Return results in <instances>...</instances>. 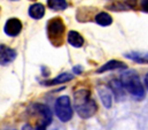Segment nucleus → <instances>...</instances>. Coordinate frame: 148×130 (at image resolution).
I'll use <instances>...</instances> for the list:
<instances>
[{
	"label": "nucleus",
	"instance_id": "19",
	"mask_svg": "<svg viewBox=\"0 0 148 130\" xmlns=\"http://www.w3.org/2000/svg\"><path fill=\"white\" fill-rule=\"evenodd\" d=\"M74 70L77 73V74H80V73H82V70H83V68H80V67H75Z\"/></svg>",
	"mask_w": 148,
	"mask_h": 130
},
{
	"label": "nucleus",
	"instance_id": "20",
	"mask_svg": "<svg viewBox=\"0 0 148 130\" xmlns=\"http://www.w3.org/2000/svg\"><path fill=\"white\" fill-rule=\"evenodd\" d=\"M12 1H16V0H12Z\"/></svg>",
	"mask_w": 148,
	"mask_h": 130
},
{
	"label": "nucleus",
	"instance_id": "11",
	"mask_svg": "<svg viewBox=\"0 0 148 130\" xmlns=\"http://www.w3.org/2000/svg\"><path fill=\"white\" fill-rule=\"evenodd\" d=\"M68 41L74 47H82L83 44H84L83 37L77 31H69V33H68Z\"/></svg>",
	"mask_w": 148,
	"mask_h": 130
},
{
	"label": "nucleus",
	"instance_id": "2",
	"mask_svg": "<svg viewBox=\"0 0 148 130\" xmlns=\"http://www.w3.org/2000/svg\"><path fill=\"white\" fill-rule=\"evenodd\" d=\"M123 88L125 91L130 92L133 97L136 98H144L145 96V90H144V86L138 77V75L133 71V70H130V71H126L122 75V81H121Z\"/></svg>",
	"mask_w": 148,
	"mask_h": 130
},
{
	"label": "nucleus",
	"instance_id": "17",
	"mask_svg": "<svg viewBox=\"0 0 148 130\" xmlns=\"http://www.w3.org/2000/svg\"><path fill=\"white\" fill-rule=\"evenodd\" d=\"M147 1L148 0H141V9L147 13Z\"/></svg>",
	"mask_w": 148,
	"mask_h": 130
},
{
	"label": "nucleus",
	"instance_id": "7",
	"mask_svg": "<svg viewBox=\"0 0 148 130\" xmlns=\"http://www.w3.org/2000/svg\"><path fill=\"white\" fill-rule=\"evenodd\" d=\"M109 89L112 91L114 96L116 98V100H123L125 98V90L121 83V81L118 80H112L109 83Z\"/></svg>",
	"mask_w": 148,
	"mask_h": 130
},
{
	"label": "nucleus",
	"instance_id": "5",
	"mask_svg": "<svg viewBox=\"0 0 148 130\" xmlns=\"http://www.w3.org/2000/svg\"><path fill=\"white\" fill-rule=\"evenodd\" d=\"M17 53L15 50L5 46V45H0V65L6 66L10 62H13L16 58Z\"/></svg>",
	"mask_w": 148,
	"mask_h": 130
},
{
	"label": "nucleus",
	"instance_id": "9",
	"mask_svg": "<svg viewBox=\"0 0 148 130\" xmlns=\"http://www.w3.org/2000/svg\"><path fill=\"white\" fill-rule=\"evenodd\" d=\"M98 92H99V96L100 99L103 104V106L106 108H110L111 107V93L109 91V89H107L106 86H100L98 89Z\"/></svg>",
	"mask_w": 148,
	"mask_h": 130
},
{
	"label": "nucleus",
	"instance_id": "1",
	"mask_svg": "<svg viewBox=\"0 0 148 130\" xmlns=\"http://www.w3.org/2000/svg\"><path fill=\"white\" fill-rule=\"evenodd\" d=\"M74 107L77 114L83 119L93 116L98 111V106L91 97V92L86 89L77 90L74 93Z\"/></svg>",
	"mask_w": 148,
	"mask_h": 130
},
{
	"label": "nucleus",
	"instance_id": "15",
	"mask_svg": "<svg viewBox=\"0 0 148 130\" xmlns=\"http://www.w3.org/2000/svg\"><path fill=\"white\" fill-rule=\"evenodd\" d=\"M126 58H130L139 64H146L147 62V54L145 53H130V54H125Z\"/></svg>",
	"mask_w": 148,
	"mask_h": 130
},
{
	"label": "nucleus",
	"instance_id": "3",
	"mask_svg": "<svg viewBox=\"0 0 148 130\" xmlns=\"http://www.w3.org/2000/svg\"><path fill=\"white\" fill-rule=\"evenodd\" d=\"M64 23L60 17L52 19L47 22L46 31H47V37L52 41L53 45L60 46L64 41Z\"/></svg>",
	"mask_w": 148,
	"mask_h": 130
},
{
	"label": "nucleus",
	"instance_id": "6",
	"mask_svg": "<svg viewBox=\"0 0 148 130\" xmlns=\"http://www.w3.org/2000/svg\"><path fill=\"white\" fill-rule=\"evenodd\" d=\"M22 30V22L18 19H9L5 26V32L8 36H17Z\"/></svg>",
	"mask_w": 148,
	"mask_h": 130
},
{
	"label": "nucleus",
	"instance_id": "12",
	"mask_svg": "<svg viewBox=\"0 0 148 130\" xmlns=\"http://www.w3.org/2000/svg\"><path fill=\"white\" fill-rule=\"evenodd\" d=\"M74 78V76L71 74H68V73H63L61 75H59L56 78L52 80V81H48V82H45L44 84L45 85H55V84H61V83H66V82H69Z\"/></svg>",
	"mask_w": 148,
	"mask_h": 130
},
{
	"label": "nucleus",
	"instance_id": "16",
	"mask_svg": "<svg viewBox=\"0 0 148 130\" xmlns=\"http://www.w3.org/2000/svg\"><path fill=\"white\" fill-rule=\"evenodd\" d=\"M125 5L129 6V7H132L134 8L136 5H137V0H125Z\"/></svg>",
	"mask_w": 148,
	"mask_h": 130
},
{
	"label": "nucleus",
	"instance_id": "10",
	"mask_svg": "<svg viewBox=\"0 0 148 130\" xmlns=\"http://www.w3.org/2000/svg\"><path fill=\"white\" fill-rule=\"evenodd\" d=\"M44 14H45V7H44L42 3H34L29 8V15L32 19L39 20L44 16Z\"/></svg>",
	"mask_w": 148,
	"mask_h": 130
},
{
	"label": "nucleus",
	"instance_id": "8",
	"mask_svg": "<svg viewBox=\"0 0 148 130\" xmlns=\"http://www.w3.org/2000/svg\"><path fill=\"white\" fill-rule=\"evenodd\" d=\"M127 66L125 65L122 61H117V60H110L108 62H106L102 67H100L98 69L97 73H105V71H110V70H115V69H126Z\"/></svg>",
	"mask_w": 148,
	"mask_h": 130
},
{
	"label": "nucleus",
	"instance_id": "4",
	"mask_svg": "<svg viewBox=\"0 0 148 130\" xmlns=\"http://www.w3.org/2000/svg\"><path fill=\"white\" fill-rule=\"evenodd\" d=\"M55 114L62 122H68L73 118V107L68 96H62L55 101Z\"/></svg>",
	"mask_w": 148,
	"mask_h": 130
},
{
	"label": "nucleus",
	"instance_id": "14",
	"mask_svg": "<svg viewBox=\"0 0 148 130\" xmlns=\"http://www.w3.org/2000/svg\"><path fill=\"white\" fill-rule=\"evenodd\" d=\"M47 5L49 8L54 10H63L68 7V3L66 0H47Z\"/></svg>",
	"mask_w": 148,
	"mask_h": 130
},
{
	"label": "nucleus",
	"instance_id": "18",
	"mask_svg": "<svg viewBox=\"0 0 148 130\" xmlns=\"http://www.w3.org/2000/svg\"><path fill=\"white\" fill-rule=\"evenodd\" d=\"M22 130H37V129H36V128H34V127H31L30 124H25Z\"/></svg>",
	"mask_w": 148,
	"mask_h": 130
},
{
	"label": "nucleus",
	"instance_id": "13",
	"mask_svg": "<svg viewBox=\"0 0 148 130\" xmlns=\"http://www.w3.org/2000/svg\"><path fill=\"white\" fill-rule=\"evenodd\" d=\"M95 22H97L99 26L107 27V26L111 24L112 19H111V16L108 13H106V12H100L99 14L95 15Z\"/></svg>",
	"mask_w": 148,
	"mask_h": 130
}]
</instances>
